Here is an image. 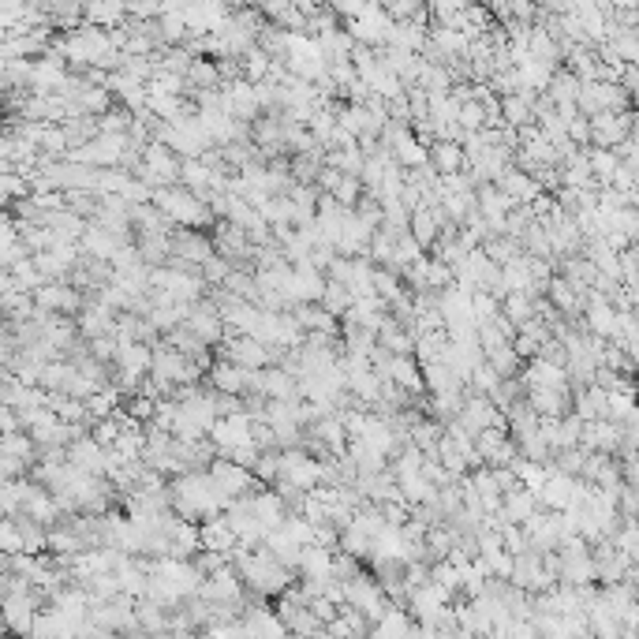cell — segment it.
<instances>
[{"mask_svg": "<svg viewBox=\"0 0 639 639\" xmlns=\"http://www.w3.org/2000/svg\"><path fill=\"white\" fill-rule=\"evenodd\" d=\"M68 464L101 479V475H109V449H101L94 438H79L75 445H68Z\"/></svg>", "mask_w": 639, "mask_h": 639, "instance_id": "7c38bea8", "label": "cell"}, {"mask_svg": "<svg viewBox=\"0 0 639 639\" xmlns=\"http://www.w3.org/2000/svg\"><path fill=\"white\" fill-rule=\"evenodd\" d=\"M314 639H333V636H329V632H322V636H314Z\"/></svg>", "mask_w": 639, "mask_h": 639, "instance_id": "f1b7e54d", "label": "cell"}, {"mask_svg": "<svg viewBox=\"0 0 639 639\" xmlns=\"http://www.w3.org/2000/svg\"><path fill=\"white\" fill-rule=\"evenodd\" d=\"M232 568L240 572V580L255 591V595H284L288 587H292V568H284L277 557L266 550V546H258V550H236L232 554Z\"/></svg>", "mask_w": 639, "mask_h": 639, "instance_id": "7a4b0ae2", "label": "cell"}, {"mask_svg": "<svg viewBox=\"0 0 639 639\" xmlns=\"http://www.w3.org/2000/svg\"><path fill=\"white\" fill-rule=\"evenodd\" d=\"M243 628H247V636H251V639H288V628H284L281 613L266 610V606L247 610V617H243Z\"/></svg>", "mask_w": 639, "mask_h": 639, "instance_id": "ac0fdd59", "label": "cell"}, {"mask_svg": "<svg viewBox=\"0 0 639 639\" xmlns=\"http://www.w3.org/2000/svg\"><path fill=\"white\" fill-rule=\"evenodd\" d=\"M456 423L468 430L471 438H479L483 430H497V426H505V412L497 408L490 397H479V393H468V400H464V412H460V419Z\"/></svg>", "mask_w": 639, "mask_h": 639, "instance_id": "ba28073f", "label": "cell"}, {"mask_svg": "<svg viewBox=\"0 0 639 639\" xmlns=\"http://www.w3.org/2000/svg\"><path fill=\"white\" fill-rule=\"evenodd\" d=\"M382 382H393V385H400L404 393L419 397V393L426 389L423 363H419L415 355H393V363H389V370L382 374Z\"/></svg>", "mask_w": 639, "mask_h": 639, "instance_id": "4fadbf2b", "label": "cell"}, {"mask_svg": "<svg viewBox=\"0 0 639 639\" xmlns=\"http://www.w3.org/2000/svg\"><path fill=\"white\" fill-rule=\"evenodd\" d=\"M568 142H572V146L591 142V120H587V116H572V120H568Z\"/></svg>", "mask_w": 639, "mask_h": 639, "instance_id": "83f0119b", "label": "cell"}, {"mask_svg": "<svg viewBox=\"0 0 639 639\" xmlns=\"http://www.w3.org/2000/svg\"><path fill=\"white\" fill-rule=\"evenodd\" d=\"M213 258H217L213 236H206V232H191V228L172 232V262H180L187 270H202V266L213 262Z\"/></svg>", "mask_w": 639, "mask_h": 639, "instance_id": "5b68a950", "label": "cell"}, {"mask_svg": "<svg viewBox=\"0 0 639 639\" xmlns=\"http://www.w3.org/2000/svg\"><path fill=\"white\" fill-rule=\"evenodd\" d=\"M232 262H228V258H213V262H206V266H202V281L206 284H213V288H225V281L228 277H232Z\"/></svg>", "mask_w": 639, "mask_h": 639, "instance_id": "484cf974", "label": "cell"}, {"mask_svg": "<svg viewBox=\"0 0 639 639\" xmlns=\"http://www.w3.org/2000/svg\"><path fill=\"white\" fill-rule=\"evenodd\" d=\"M333 561H337L333 550H326V546H307V550H303V561H299L303 583H333Z\"/></svg>", "mask_w": 639, "mask_h": 639, "instance_id": "2e32d148", "label": "cell"}, {"mask_svg": "<svg viewBox=\"0 0 639 639\" xmlns=\"http://www.w3.org/2000/svg\"><path fill=\"white\" fill-rule=\"evenodd\" d=\"M497 191H505V195L516 202V206H535V202L542 199L546 184H542V180H535L531 172H524V169H516V165H512V169L505 172L501 180H497Z\"/></svg>", "mask_w": 639, "mask_h": 639, "instance_id": "8fae6325", "label": "cell"}, {"mask_svg": "<svg viewBox=\"0 0 639 639\" xmlns=\"http://www.w3.org/2000/svg\"><path fill=\"white\" fill-rule=\"evenodd\" d=\"M322 307H326L333 318H348V311L355 307V296L348 292V284H341V281H329L326 284V296H322Z\"/></svg>", "mask_w": 639, "mask_h": 639, "instance_id": "7402d4cb", "label": "cell"}, {"mask_svg": "<svg viewBox=\"0 0 639 639\" xmlns=\"http://www.w3.org/2000/svg\"><path fill=\"white\" fill-rule=\"evenodd\" d=\"M333 199L341 202L344 210H359V202L367 199V187H363V180H359V176H344L341 180V187H337V191H333Z\"/></svg>", "mask_w": 639, "mask_h": 639, "instance_id": "cb8c5ba5", "label": "cell"}, {"mask_svg": "<svg viewBox=\"0 0 639 639\" xmlns=\"http://www.w3.org/2000/svg\"><path fill=\"white\" fill-rule=\"evenodd\" d=\"M154 206L165 213V217H169L172 225L191 228V232H202L206 225H213V210H210V206H206L199 195H191L187 187H180V184L154 191Z\"/></svg>", "mask_w": 639, "mask_h": 639, "instance_id": "3957f363", "label": "cell"}, {"mask_svg": "<svg viewBox=\"0 0 639 639\" xmlns=\"http://www.w3.org/2000/svg\"><path fill=\"white\" fill-rule=\"evenodd\" d=\"M0 542H4V554H8V557L23 554V535H19V524H15L12 516H8V520H4V527H0Z\"/></svg>", "mask_w": 639, "mask_h": 639, "instance_id": "4316f807", "label": "cell"}, {"mask_svg": "<svg viewBox=\"0 0 639 639\" xmlns=\"http://www.w3.org/2000/svg\"><path fill=\"white\" fill-rule=\"evenodd\" d=\"M628 90L621 83H587L580 94V116L595 120L606 113H625Z\"/></svg>", "mask_w": 639, "mask_h": 639, "instance_id": "8992f818", "label": "cell"}, {"mask_svg": "<svg viewBox=\"0 0 639 639\" xmlns=\"http://www.w3.org/2000/svg\"><path fill=\"white\" fill-rule=\"evenodd\" d=\"M497 385H501V374H497L490 363H483V367L471 374V393H479V397H490Z\"/></svg>", "mask_w": 639, "mask_h": 639, "instance_id": "d4e9b609", "label": "cell"}, {"mask_svg": "<svg viewBox=\"0 0 639 639\" xmlns=\"http://www.w3.org/2000/svg\"><path fill=\"white\" fill-rule=\"evenodd\" d=\"M412 632H415L412 613H404L400 606H393L378 625L370 628V639H412Z\"/></svg>", "mask_w": 639, "mask_h": 639, "instance_id": "ffe728a7", "label": "cell"}, {"mask_svg": "<svg viewBox=\"0 0 639 639\" xmlns=\"http://www.w3.org/2000/svg\"><path fill=\"white\" fill-rule=\"evenodd\" d=\"M172 490V512L187 520V524H210L217 516H225L228 497L217 490V483L210 479V471H187L180 475Z\"/></svg>", "mask_w": 639, "mask_h": 639, "instance_id": "6da1fadb", "label": "cell"}, {"mask_svg": "<svg viewBox=\"0 0 639 639\" xmlns=\"http://www.w3.org/2000/svg\"><path fill=\"white\" fill-rule=\"evenodd\" d=\"M430 583H434V587H441L445 595L453 598V591H460V587H464V572H460L453 561H438V565L430 568Z\"/></svg>", "mask_w": 639, "mask_h": 639, "instance_id": "603a6c76", "label": "cell"}, {"mask_svg": "<svg viewBox=\"0 0 639 639\" xmlns=\"http://www.w3.org/2000/svg\"><path fill=\"white\" fill-rule=\"evenodd\" d=\"M546 299H550V303H554V311L565 314V318L580 311V288H576V284H568L565 277H554V281H550Z\"/></svg>", "mask_w": 639, "mask_h": 639, "instance_id": "44dd1931", "label": "cell"}, {"mask_svg": "<svg viewBox=\"0 0 639 639\" xmlns=\"http://www.w3.org/2000/svg\"><path fill=\"white\" fill-rule=\"evenodd\" d=\"M79 247H83L90 258H98V262H113L124 247H131V240H124V236H116V232H109V228H101V225L90 221L86 236L79 240Z\"/></svg>", "mask_w": 639, "mask_h": 639, "instance_id": "5bb4252c", "label": "cell"}, {"mask_svg": "<svg viewBox=\"0 0 639 639\" xmlns=\"http://www.w3.org/2000/svg\"><path fill=\"white\" fill-rule=\"evenodd\" d=\"M632 124H636V113H606L591 120V142L598 150H621L628 139H632Z\"/></svg>", "mask_w": 639, "mask_h": 639, "instance_id": "9c48e42d", "label": "cell"}, {"mask_svg": "<svg viewBox=\"0 0 639 639\" xmlns=\"http://www.w3.org/2000/svg\"><path fill=\"white\" fill-rule=\"evenodd\" d=\"M187 329L199 337L206 348H213V344H225L228 337V326L225 318H221V311H217V303H195L191 307V314H187Z\"/></svg>", "mask_w": 639, "mask_h": 639, "instance_id": "30bf717a", "label": "cell"}, {"mask_svg": "<svg viewBox=\"0 0 639 639\" xmlns=\"http://www.w3.org/2000/svg\"><path fill=\"white\" fill-rule=\"evenodd\" d=\"M255 393L266 400H299V378H292L284 367H270L258 374Z\"/></svg>", "mask_w": 639, "mask_h": 639, "instance_id": "9a60e30c", "label": "cell"}, {"mask_svg": "<svg viewBox=\"0 0 639 639\" xmlns=\"http://www.w3.org/2000/svg\"><path fill=\"white\" fill-rule=\"evenodd\" d=\"M210 479L217 483V490H221L228 501L258 494V475H255V471H247L243 464L228 460V456H217V460H213V464H210Z\"/></svg>", "mask_w": 639, "mask_h": 639, "instance_id": "277c9868", "label": "cell"}, {"mask_svg": "<svg viewBox=\"0 0 639 639\" xmlns=\"http://www.w3.org/2000/svg\"><path fill=\"white\" fill-rule=\"evenodd\" d=\"M464 146L460 142H434L430 146V169L438 172V176H456V172H464Z\"/></svg>", "mask_w": 639, "mask_h": 639, "instance_id": "d6986e66", "label": "cell"}, {"mask_svg": "<svg viewBox=\"0 0 639 639\" xmlns=\"http://www.w3.org/2000/svg\"><path fill=\"white\" fill-rule=\"evenodd\" d=\"M202 550H210V554H236L240 550V535L232 531V524H228L225 516H217V520H210V524H202Z\"/></svg>", "mask_w": 639, "mask_h": 639, "instance_id": "e0dca14e", "label": "cell"}, {"mask_svg": "<svg viewBox=\"0 0 639 639\" xmlns=\"http://www.w3.org/2000/svg\"><path fill=\"white\" fill-rule=\"evenodd\" d=\"M210 441L221 449L225 456H232L236 449H243V445H255V419L247 412L240 415H225V419H217V426H213Z\"/></svg>", "mask_w": 639, "mask_h": 639, "instance_id": "52a82bcc", "label": "cell"}]
</instances>
